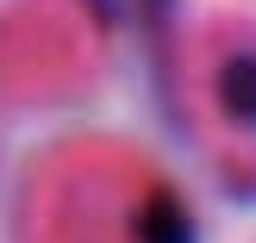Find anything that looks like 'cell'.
I'll list each match as a JSON object with an SVG mask.
<instances>
[{"label":"cell","instance_id":"cell-2","mask_svg":"<svg viewBox=\"0 0 256 243\" xmlns=\"http://www.w3.org/2000/svg\"><path fill=\"white\" fill-rule=\"evenodd\" d=\"M175 106L219 175L256 187V19H206L182 37Z\"/></svg>","mask_w":256,"mask_h":243},{"label":"cell","instance_id":"cell-3","mask_svg":"<svg viewBox=\"0 0 256 243\" xmlns=\"http://www.w3.org/2000/svg\"><path fill=\"white\" fill-rule=\"evenodd\" d=\"M100 69V25L88 0H19L0 12V87L69 94Z\"/></svg>","mask_w":256,"mask_h":243},{"label":"cell","instance_id":"cell-1","mask_svg":"<svg viewBox=\"0 0 256 243\" xmlns=\"http://www.w3.org/2000/svg\"><path fill=\"white\" fill-rule=\"evenodd\" d=\"M25 243H182V206L138 150L69 144L32 175Z\"/></svg>","mask_w":256,"mask_h":243}]
</instances>
